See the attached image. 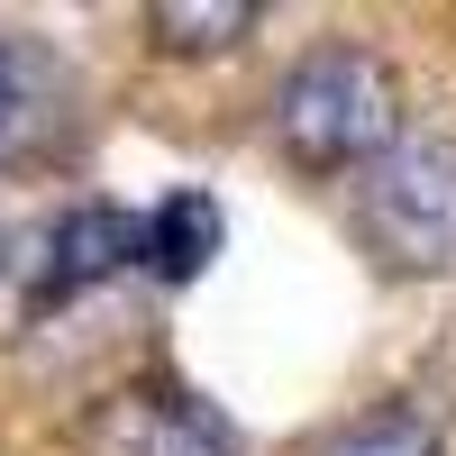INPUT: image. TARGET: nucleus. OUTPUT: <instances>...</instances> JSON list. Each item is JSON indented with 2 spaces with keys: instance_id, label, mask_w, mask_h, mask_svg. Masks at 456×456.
<instances>
[{
  "instance_id": "0eeeda50",
  "label": "nucleus",
  "mask_w": 456,
  "mask_h": 456,
  "mask_svg": "<svg viewBox=\"0 0 456 456\" xmlns=\"http://www.w3.org/2000/svg\"><path fill=\"white\" fill-rule=\"evenodd\" d=\"M146 28L165 55H219L256 28V0H165V10H146Z\"/></svg>"
},
{
  "instance_id": "f257e3e1",
  "label": "nucleus",
  "mask_w": 456,
  "mask_h": 456,
  "mask_svg": "<svg viewBox=\"0 0 456 456\" xmlns=\"http://www.w3.org/2000/svg\"><path fill=\"white\" fill-rule=\"evenodd\" d=\"M274 137L292 165L338 174V165H374L384 146L402 137V83L384 55L365 46H311L283 92H274Z\"/></svg>"
},
{
  "instance_id": "20e7f679",
  "label": "nucleus",
  "mask_w": 456,
  "mask_h": 456,
  "mask_svg": "<svg viewBox=\"0 0 456 456\" xmlns=\"http://www.w3.org/2000/svg\"><path fill=\"white\" fill-rule=\"evenodd\" d=\"M64 101H73V83H64L55 46L0 28V165H10V156H37V146L64 128Z\"/></svg>"
},
{
  "instance_id": "423d86ee",
  "label": "nucleus",
  "mask_w": 456,
  "mask_h": 456,
  "mask_svg": "<svg viewBox=\"0 0 456 456\" xmlns=\"http://www.w3.org/2000/svg\"><path fill=\"white\" fill-rule=\"evenodd\" d=\"M137 256L156 265L165 283H192L201 265L219 256V210H210V192H174L156 219H137Z\"/></svg>"
},
{
  "instance_id": "39448f33",
  "label": "nucleus",
  "mask_w": 456,
  "mask_h": 456,
  "mask_svg": "<svg viewBox=\"0 0 456 456\" xmlns=\"http://www.w3.org/2000/svg\"><path fill=\"white\" fill-rule=\"evenodd\" d=\"M119 265H137V219L128 210H73L55 238H46V301L83 292V283H110Z\"/></svg>"
},
{
  "instance_id": "f03ea898",
  "label": "nucleus",
  "mask_w": 456,
  "mask_h": 456,
  "mask_svg": "<svg viewBox=\"0 0 456 456\" xmlns=\"http://www.w3.org/2000/svg\"><path fill=\"white\" fill-rule=\"evenodd\" d=\"M356 219L384 265L402 274H447L456 265V137H393L365 165Z\"/></svg>"
},
{
  "instance_id": "6e6552de",
  "label": "nucleus",
  "mask_w": 456,
  "mask_h": 456,
  "mask_svg": "<svg viewBox=\"0 0 456 456\" xmlns=\"http://www.w3.org/2000/svg\"><path fill=\"white\" fill-rule=\"evenodd\" d=\"M329 456H429V429L411 420V411H384V420H365V429H347Z\"/></svg>"
},
{
  "instance_id": "1a4fd4ad",
  "label": "nucleus",
  "mask_w": 456,
  "mask_h": 456,
  "mask_svg": "<svg viewBox=\"0 0 456 456\" xmlns=\"http://www.w3.org/2000/svg\"><path fill=\"white\" fill-rule=\"evenodd\" d=\"M10 283H19V238L0 228V292H10Z\"/></svg>"
},
{
  "instance_id": "7ed1b4c3",
  "label": "nucleus",
  "mask_w": 456,
  "mask_h": 456,
  "mask_svg": "<svg viewBox=\"0 0 456 456\" xmlns=\"http://www.w3.org/2000/svg\"><path fill=\"white\" fill-rule=\"evenodd\" d=\"M92 456H238V429L210 402H192L183 384L174 393L146 384V393H119L92 420Z\"/></svg>"
}]
</instances>
